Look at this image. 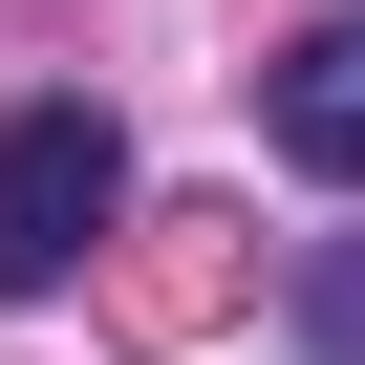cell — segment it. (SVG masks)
<instances>
[{
    "label": "cell",
    "instance_id": "cell-1",
    "mask_svg": "<svg viewBox=\"0 0 365 365\" xmlns=\"http://www.w3.org/2000/svg\"><path fill=\"white\" fill-rule=\"evenodd\" d=\"M108 215H129V129H108V108H0V301L86 279Z\"/></svg>",
    "mask_w": 365,
    "mask_h": 365
},
{
    "label": "cell",
    "instance_id": "cell-2",
    "mask_svg": "<svg viewBox=\"0 0 365 365\" xmlns=\"http://www.w3.org/2000/svg\"><path fill=\"white\" fill-rule=\"evenodd\" d=\"M258 129H279V172L365 194V0H344V22H301V43L258 65Z\"/></svg>",
    "mask_w": 365,
    "mask_h": 365
},
{
    "label": "cell",
    "instance_id": "cell-3",
    "mask_svg": "<svg viewBox=\"0 0 365 365\" xmlns=\"http://www.w3.org/2000/svg\"><path fill=\"white\" fill-rule=\"evenodd\" d=\"M301 322H322V344L365 365V258H322V301H301Z\"/></svg>",
    "mask_w": 365,
    "mask_h": 365
}]
</instances>
